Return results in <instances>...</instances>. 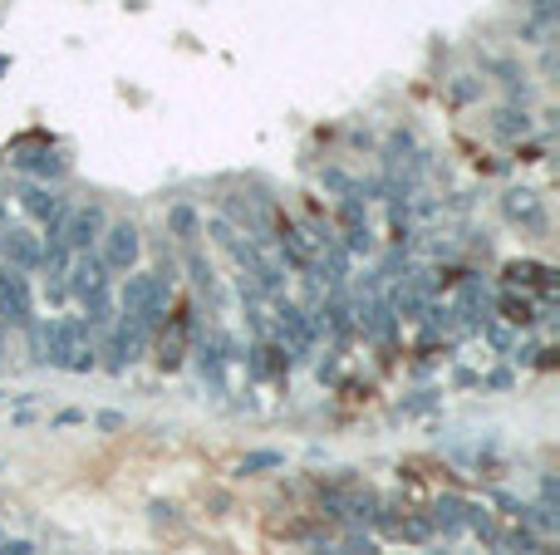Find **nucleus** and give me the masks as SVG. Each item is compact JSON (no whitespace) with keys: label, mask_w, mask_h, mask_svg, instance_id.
Instances as JSON below:
<instances>
[{"label":"nucleus","mask_w":560,"mask_h":555,"mask_svg":"<svg viewBox=\"0 0 560 555\" xmlns=\"http://www.w3.org/2000/svg\"><path fill=\"white\" fill-rule=\"evenodd\" d=\"M168 295H172L168 280L133 276V271H128V280H123V315L138 320L143 330H158V325L168 320Z\"/></svg>","instance_id":"1"},{"label":"nucleus","mask_w":560,"mask_h":555,"mask_svg":"<svg viewBox=\"0 0 560 555\" xmlns=\"http://www.w3.org/2000/svg\"><path fill=\"white\" fill-rule=\"evenodd\" d=\"M45 344H50V364L55 369H74V374H89L94 369V349L84 344V325L79 320H55L50 334H45Z\"/></svg>","instance_id":"2"},{"label":"nucleus","mask_w":560,"mask_h":555,"mask_svg":"<svg viewBox=\"0 0 560 555\" xmlns=\"http://www.w3.org/2000/svg\"><path fill=\"white\" fill-rule=\"evenodd\" d=\"M99 241H104L99 261H104L109 271H133V266H138V251H143V241H138V226H133V222H109Z\"/></svg>","instance_id":"3"},{"label":"nucleus","mask_w":560,"mask_h":555,"mask_svg":"<svg viewBox=\"0 0 560 555\" xmlns=\"http://www.w3.org/2000/svg\"><path fill=\"white\" fill-rule=\"evenodd\" d=\"M104 226H109V217H104V207H74L69 217H64V226H59V236H64V246L79 256V251H89L99 236H104Z\"/></svg>","instance_id":"4"},{"label":"nucleus","mask_w":560,"mask_h":555,"mask_svg":"<svg viewBox=\"0 0 560 555\" xmlns=\"http://www.w3.org/2000/svg\"><path fill=\"white\" fill-rule=\"evenodd\" d=\"M64 276H69L64 290H74L79 300H94V295H104V290H109V266H104L94 251H79V261H74Z\"/></svg>","instance_id":"5"},{"label":"nucleus","mask_w":560,"mask_h":555,"mask_svg":"<svg viewBox=\"0 0 560 555\" xmlns=\"http://www.w3.org/2000/svg\"><path fill=\"white\" fill-rule=\"evenodd\" d=\"M0 315L10 325H30V285L15 266H0Z\"/></svg>","instance_id":"6"},{"label":"nucleus","mask_w":560,"mask_h":555,"mask_svg":"<svg viewBox=\"0 0 560 555\" xmlns=\"http://www.w3.org/2000/svg\"><path fill=\"white\" fill-rule=\"evenodd\" d=\"M197 339V325H192V310H177L168 315V330L158 339V359H163V369H177L182 364V354H187V344Z\"/></svg>","instance_id":"7"},{"label":"nucleus","mask_w":560,"mask_h":555,"mask_svg":"<svg viewBox=\"0 0 560 555\" xmlns=\"http://www.w3.org/2000/svg\"><path fill=\"white\" fill-rule=\"evenodd\" d=\"M276 330H280V339H285L295 354H305V349L315 344V325L305 320V310H300L295 300H280V305H276Z\"/></svg>","instance_id":"8"},{"label":"nucleus","mask_w":560,"mask_h":555,"mask_svg":"<svg viewBox=\"0 0 560 555\" xmlns=\"http://www.w3.org/2000/svg\"><path fill=\"white\" fill-rule=\"evenodd\" d=\"M502 212L511 217V222H521L526 231H546V207H541V197L536 192H526V187H516V192H506L502 197Z\"/></svg>","instance_id":"9"},{"label":"nucleus","mask_w":560,"mask_h":555,"mask_svg":"<svg viewBox=\"0 0 560 555\" xmlns=\"http://www.w3.org/2000/svg\"><path fill=\"white\" fill-rule=\"evenodd\" d=\"M0 251H5V261H10L15 271H35V266H40V241H35L30 231H20V226L0 231Z\"/></svg>","instance_id":"10"},{"label":"nucleus","mask_w":560,"mask_h":555,"mask_svg":"<svg viewBox=\"0 0 560 555\" xmlns=\"http://www.w3.org/2000/svg\"><path fill=\"white\" fill-rule=\"evenodd\" d=\"M556 20H560L556 0H531V5H526V20H521V35H526L531 45H546V40L556 35Z\"/></svg>","instance_id":"11"},{"label":"nucleus","mask_w":560,"mask_h":555,"mask_svg":"<svg viewBox=\"0 0 560 555\" xmlns=\"http://www.w3.org/2000/svg\"><path fill=\"white\" fill-rule=\"evenodd\" d=\"M423 310H428V276H408L393 295V315L398 320H423Z\"/></svg>","instance_id":"12"},{"label":"nucleus","mask_w":560,"mask_h":555,"mask_svg":"<svg viewBox=\"0 0 560 555\" xmlns=\"http://www.w3.org/2000/svg\"><path fill=\"white\" fill-rule=\"evenodd\" d=\"M452 315H462V325H487V285H482V280H467V285L457 290Z\"/></svg>","instance_id":"13"},{"label":"nucleus","mask_w":560,"mask_h":555,"mask_svg":"<svg viewBox=\"0 0 560 555\" xmlns=\"http://www.w3.org/2000/svg\"><path fill=\"white\" fill-rule=\"evenodd\" d=\"M15 167H20V172H25V177H45V182H50V177H64V158H59L55 148H40V153H15Z\"/></svg>","instance_id":"14"},{"label":"nucleus","mask_w":560,"mask_h":555,"mask_svg":"<svg viewBox=\"0 0 560 555\" xmlns=\"http://www.w3.org/2000/svg\"><path fill=\"white\" fill-rule=\"evenodd\" d=\"M246 364H251L256 379H271V374H285V369H290V354H285L280 344H256V349L246 354Z\"/></svg>","instance_id":"15"},{"label":"nucleus","mask_w":560,"mask_h":555,"mask_svg":"<svg viewBox=\"0 0 560 555\" xmlns=\"http://www.w3.org/2000/svg\"><path fill=\"white\" fill-rule=\"evenodd\" d=\"M168 231L177 236V241H187V246H192V241L202 236V212H197L192 202H172L168 207Z\"/></svg>","instance_id":"16"},{"label":"nucleus","mask_w":560,"mask_h":555,"mask_svg":"<svg viewBox=\"0 0 560 555\" xmlns=\"http://www.w3.org/2000/svg\"><path fill=\"white\" fill-rule=\"evenodd\" d=\"M187 271L197 280V290L212 300V305H222V285H217V271H212V261L207 256H197V251H187Z\"/></svg>","instance_id":"17"},{"label":"nucleus","mask_w":560,"mask_h":555,"mask_svg":"<svg viewBox=\"0 0 560 555\" xmlns=\"http://www.w3.org/2000/svg\"><path fill=\"white\" fill-rule=\"evenodd\" d=\"M433 526H438V531H462V526H467V501L462 497H438V506H433Z\"/></svg>","instance_id":"18"},{"label":"nucleus","mask_w":560,"mask_h":555,"mask_svg":"<svg viewBox=\"0 0 560 555\" xmlns=\"http://www.w3.org/2000/svg\"><path fill=\"white\" fill-rule=\"evenodd\" d=\"M506 280H516V285H541V290H551V285H556V271H551V266H536V261H511V266H506Z\"/></svg>","instance_id":"19"},{"label":"nucleus","mask_w":560,"mask_h":555,"mask_svg":"<svg viewBox=\"0 0 560 555\" xmlns=\"http://www.w3.org/2000/svg\"><path fill=\"white\" fill-rule=\"evenodd\" d=\"M492 128H497L502 138H526V133H531V118H526V109H497Z\"/></svg>","instance_id":"20"},{"label":"nucleus","mask_w":560,"mask_h":555,"mask_svg":"<svg viewBox=\"0 0 560 555\" xmlns=\"http://www.w3.org/2000/svg\"><path fill=\"white\" fill-rule=\"evenodd\" d=\"M502 315L511 325H536V305L526 300V295H516V290H506L502 295Z\"/></svg>","instance_id":"21"},{"label":"nucleus","mask_w":560,"mask_h":555,"mask_svg":"<svg viewBox=\"0 0 560 555\" xmlns=\"http://www.w3.org/2000/svg\"><path fill=\"white\" fill-rule=\"evenodd\" d=\"M280 462H285L280 452L261 447V452H246V457H241V472H246V477H256V472H271V467H280Z\"/></svg>","instance_id":"22"},{"label":"nucleus","mask_w":560,"mask_h":555,"mask_svg":"<svg viewBox=\"0 0 560 555\" xmlns=\"http://www.w3.org/2000/svg\"><path fill=\"white\" fill-rule=\"evenodd\" d=\"M369 246H374V241H369V222L349 226V251H354V256H364V251H369Z\"/></svg>","instance_id":"23"},{"label":"nucleus","mask_w":560,"mask_h":555,"mask_svg":"<svg viewBox=\"0 0 560 555\" xmlns=\"http://www.w3.org/2000/svg\"><path fill=\"white\" fill-rule=\"evenodd\" d=\"M339 222H344V226H359V222H364V207H359V197H344V202H339Z\"/></svg>","instance_id":"24"},{"label":"nucleus","mask_w":560,"mask_h":555,"mask_svg":"<svg viewBox=\"0 0 560 555\" xmlns=\"http://www.w3.org/2000/svg\"><path fill=\"white\" fill-rule=\"evenodd\" d=\"M452 99H457V104H472V99H477V84H472V79L462 74V79L452 84Z\"/></svg>","instance_id":"25"},{"label":"nucleus","mask_w":560,"mask_h":555,"mask_svg":"<svg viewBox=\"0 0 560 555\" xmlns=\"http://www.w3.org/2000/svg\"><path fill=\"white\" fill-rule=\"evenodd\" d=\"M325 187H335V192H344V197H349V177H344V172H335V167L325 172Z\"/></svg>","instance_id":"26"},{"label":"nucleus","mask_w":560,"mask_h":555,"mask_svg":"<svg viewBox=\"0 0 560 555\" xmlns=\"http://www.w3.org/2000/svg\"><path fill=\"white\" fill-rule=\"evenodd\" d=\"M0 555H35V546H30V541H5Z\"/></svg>","instance_id":"27"},{"label":"nucleus","mask_w":560,"mask_h":555,"mask_svg":"<svg viewBox=\"0 0 560 555\" xmlns=\"http://www.w3.org/2000/svg\"><path fill=\"white\" fill-rule=\"evenodd\" d=\"M99 428H109L113 433V428H123V418H118V413H99Z\"/></svg>","instance_id":"28"},{"label":"nucleus","mask_w":560,"mask_h":555,"mask_svg":"<svg viewBox=\"0 0 560 555\" xmlns=\"http://www.w3.org/2000/svg\"><path fill=\"white\" fill-rule=\"evenodd\" d=\"M0 231H5V202H0Z\"/></svg>","instance_id":"29"}]
</instances>
